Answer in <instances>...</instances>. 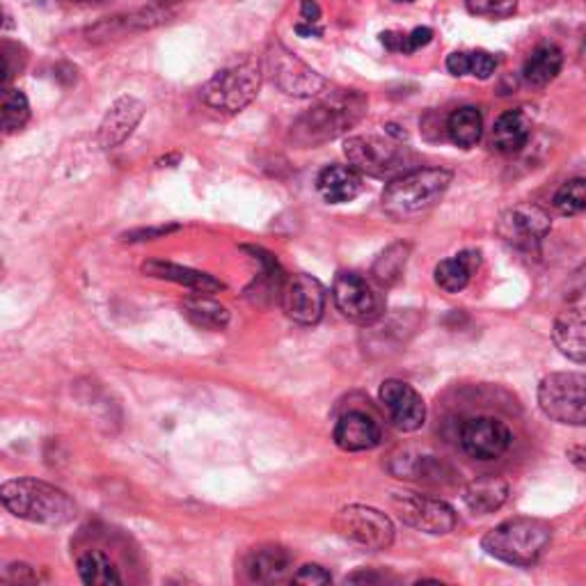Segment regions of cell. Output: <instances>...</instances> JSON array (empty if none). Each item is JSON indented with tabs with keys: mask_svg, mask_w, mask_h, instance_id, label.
I'll list each match as a JSON object with an SVG mask.
<instances>
[{
	"mask_svg": "<svg viewBox=\"0 0 586 586\" xmlns=\"http://www.w3.org/2000/svg\"><path fill=\"white\" fill-rule=\"evenodd\" d=\"M562 67H564L562 49L554 44H541L539 49H534L528 63H524L522 78L532 87H545L560 76Z\"/></svg>",
	"mask_w": 586,
	"mask_h": 586,
	"instance_id": "cell-25",
	"label": "cell"
},
{
	"mask_svg": "<svg viewBox=\"0 0 586 586\" xmlns=\"http://www.w3.org/2000/svg\"><path fill=\"white\" fill-rule=\"evenodd\" d=\"M3 507L19 520L60 528L76 518V504L65 490L40 479H12L0 488Z\"/></svg>",
	"mask_w": 586,
	"mask_h": 586,
	"instance_id": "cell-3",
	"label": "cell"
},
{
	"mask_svg": "<svg viewBox=\"0 0 586 586\" xmlns=\"http://www.w3.org/2000/svg\"><path fill=\"white\" fill-rule=\"evenodd\" d=\"M83 3H99V0H83Z\"/></svg>",
	"mask_w": 586,
	"mask_h": 586,
	"instance_id": "cell-42",
	"label": "cell"
},
{
	"mask_svg": "<svg viewBox=\"0 0 586 586\" xmlns=\"http://www.w3.org/2000/svg\"><path fill=\"white\" fill-rule=\"evenodd\" d=\"M408 255H411V245L408 243L390 245V248L374 264L376 280L381 285H385V287L396 285L401 280V275H404V270H406Z\"/></svg>",
	"mask_w": 586,
	"mask_h": 586,
	"instance_id": "cell-30",
	"label": "cell"
},
{
	"mask_svg": "<svg viewBox=\"0 0 586 586\" xmlns=\"http://www.w3.org/2000/svg\"><path fill=\"white\" fill-rule=\"evenodd\" d=\"M280 302L291 321L300 326H315L326 312V287L312 275H291L283 287Z\"/></svg>",
	"mask_w": 586,
	"mask_h": 586,
	"instance_id": "cell-13",
	"label": "cell"
},
{
	"mask_svg": "<svg viewBox=\"0 0 586 586\" xmlns=\"http://www.w3.org/2000/svg\"><path fill=\"white\" fill-rule=\"evenodd\" d=\"M470 14L483 19H509L518 10V0H466Z\"/></svg>",
	"mask_w": 586,
	"mask_h": 586,
	"instance_id": "cell-34",
	"label": "cell"
},
{
	"mask_svg": "<svg viewBox=\"0 0 586 586\" xmlns=\"http://www.w3.org/2000/svg\"><path fill=\"white\" fill-rule=\"evenodd\" d=\"M78 575L85 584L92 586H110V584H121V575L115 568V564L108 560V554L92 550L78 560Z\"/></svg>",
	"mask_w": 586,
	"mask_h": 586,
	"instance_id": "cell-29",
	"label": "cell"
},
{
	"mask_svg": "<svg viewBox=\"0 0 586 586\" xmlns=\"http://www.w3.org/2000/svg\"><path fill=\"white\" fill-rule=\"evenodd\" d=\"M552 543L550 524L536 518H511L492 528L483 539L481 547L498 562L528 568L534 566Z\"/></svg>",
	"mask_w": 586,
	"mask_h": 586,
	"instance_id": "cell-4",
	"label": "cell"
},
{
	"mask_svg": "<svg viewBox=\"0 0 586 586\" xmlns=\"http://www.w3.org/2000/svg\"><path fill=\"white\" fill-rule=\"evenodd\" d=\"M381 404L385 406L390 422L398 428L404 430V434H413V430H419L426 422V406H424V398L422 394L404 383V381H383L381 390Z\"/></svg>",
	"mask_w": 586,
	"mask_h": 586,
	"instance_id": "cell-15",
	"label": "cell"
},
{
	"mask_svg": "<svg viewBox=\"0 0 586 586\" xmlns=\"http://www.w3.org/2000/svg\"><path fill=\"white\" fill-rule=\"evenodd\" d=\"M332 300L342 317L358 326H372L385 312L381 291L358 273H339L334 277Z\"/></svg>",
	"mask_w": 586,
	"mask_h": 586,
	"instance_id": "cell-8",
	"label": "cell"
},
{
	"mask_svg": "<svg viewBox=\"0 0 586 586\" xmlns=\"http://www.w3.org/2000/svg\"><path fill=\"white\" fill-rule=\"evenodd\" d=\"M552 342L564 358L586 364V305L568 307L554 319Z\"/></svg>",
	"mask_w": 586,
	"mask_h": 586,
	"instance_id": "cell-18",
	"label": "cell"
},
{
	"mask_svg": "<svg viewBox=\"0 0 586 586\" xmlns=\"http://www.w3.org/2000/svg\"><path fill=\"white\" fill-rule=\"evenodd\" d=\"M392 507L408 528L430 536L449 534L456 528V511L436 498L417 496V492H396L392 496Z\"/></svg>",
	"mask_w": 586,
	"mask_h": 586,
	"instance_id": "cell-10",
	"label": "cell"
},
{
	"mask_svg": "<svg viewBox=\"0 0 586 586\" xmlns=\"http://www.w3.org/2000/svg\"><path fill=\"white\" fill-rule=\"evenodd\" d=\"M262 78L264 70L257 60H245V63L232 65L215 74L202 87V99L213 110L236 115L255 102V97L259 95Z\"/></svg>",
	"mask_w": 586,
	"mask_h": 586,
	"instance_id": "cell-6",
	"label": "cell"
},
{
	"mask_svg": "<svg viewBox=\"0 0 586 586\" xmlns=\"http://www.w3.org/2000/svg\"><path fill=\"white\" fill-rule=\"evenodd\" d=\"M181 315L187 317L193 326L202 330H225L230 326V310L219 302L209 298L206 294L191 296L181 302Z\"/></svg>",
	"mask_w": 586,
	"mask_h": 586,
	"instance_id": "cell-26",
	"label": "cell"
},
{
	"mask_svg": "<svg viewBox=\"0 0 586 586\" xmlns=\"http://www.w3.org/2000/svg\"><path fill=\"white\" fill-rule=\"evenodd\" d=\"M317 189L330 204L353 202L362 193V174L353 166H328L317 179Z\"/></svg>",
	"mask_w": 586,
	"mask_h": 586,
	"instance_id": "cell-20",
	"label": "cell"
},
{
	"mask_svg": "<svg viewBox=\"0 0 586 586\" xmlns=\"http://www.w3.org/2000/svg\"><path fill=\"white\" fill-rule=\"evenodd\" d=\"M539 406L545 417L564 426H586V374L557 372L539 385Z\"/></svg>",
	"mask_w": 586,
	"mask_h": 586,
	"instance_id": "cell-7",
	"label": "cell"
},
{
	"mask_svg": "<svg viewBox=\"0 0 586 586\" xmlns=\"http://www.w3.org/2000/svg\"><path fill=\"white\" fill-rule=\"evenodd\" d=\"M268 72L273 83L289 97H317L326 87V78L312 67H307L300 57H296L285 46H275L268 53Z\"/></svg>",
	"mask_w": 586,
	"mask_h": 586,
	"instance_id": "cell-12",
	"label": "cell"
},
{
	"mask_svg": "<svg viewBox=\"0 0 586 586\" xmlns=\"http://www.w3.org/2000/svg\"><path fill=\"white\" fill-rule=\"evenodd\" d=\"M511 430L498 417H472L460 426V447L477 460H496L511 447Z\"/></svg>",
	"mask_w": 586,
	"mask_h": 586,
	"instance_id": "cell-14",
	"label": "cell"
},
{
	"mask_svg": "<svg viewBox=\"0 0 586 586\" xmlns=\"http://www.w3.org/2000/svg\"><path fill=\"white\" fill-rule=\"evenodd\" d=\"M344 153L349 166H353L360 174L374 179H396L406 174L413 166V153L408 147L394 138L381 136H355L344 145Z\"/></svg>",
	"mask_w": 586,
	"mask_h": 586,
	"instance_id": "cell-5",
	"label": "cell"
},
{
	"mask_svg": "<svg viewBox=\"0 0 586 586\" xmlns=\"http://www.w3.org/2000/svg\"><path fill=\"white\" fill-rule=\"evenodd\" d=\"M481 266V253L479 251H462L449 259H443L436 266V285L447 294H458L466 289L472 280V275Z\"/></svg>",
	"mask_w": 586,
	"mask_h": 586,
	"instance_id": "cell-22",
	"label": "cell"
},
{
	"mask_svg": "<svg viewBox=\"0 0 586 586\" xmlns=\"http://www.w3.org/2000/svg\"><path fill=\"white\" fill-rule=\"evenodd\" d=\"M142 273L149 277H157V280H168V283L181 285L187 289H193L195 294H215V291L223 289V283L215 280V277H211L209 273L179 266V264H170V262H161V259L147 262L142 266Z\"/></svg>",
	"mask_w": 586,
	"mask_h": 586,
	"instance_id": "cell-19",
	"label": "cell"
},
{
	"mask_svg": "<svg viewBox=\"0 0 586 586\" xmlns=\"http://www.w3.org/2000/svg\"><path fill=\"white\" fill-rule=\"evenodd\" d=\"M142 115H145L142 102H138L136 97H119L102 119L99 145L104 149H115L119 145H125L140 125Z\"/></svg>",
	"mask_w": 586,
	"mask_h": 586,
	"instance_id": "cell-16",
	"label": "cell"
},
{
	"mask_svg": "<svg viewBox=\"0 0 586 586\" xmlns=\"http://www.w3.org/2000/svg\"><path fill=\"white\" fill-rule=\"evenodd\" d=\"M366 113V97L355 89H339L300 115L289 131L298 147H319L353 129Z\"/></svg>",
	"mask_w": 586,
	"mask_h": 586,
	"instance_id": "cell-2",
	"label": "cell"
},
{
	"mask_svg": "<svg viewBox=\"0 0 586 586\" xmlns=\"http://www.w3.org/2000/svg\"><path fill=\"white\" fill-rule=\"evenodd\" d=\"M396 3H415V0H396Z\"/></svg>",
	"mask_w": 586,
	"mask_h": 586,
	"instance_id": "cell-40",
	"label": "cell"
},
{
	"mask_svg": "<svg viewBox=\"0 0 586 586\" xmlns=\"http://www.w3.org/2000/svg\"><path fill=\"white\" fill-rule=\"evenodd\" d=\"M568 456H571V460L575 462L577 468L586 470V447H573V449L568 451Z\"/></svg>",
	"mask_w": 586,
	"mask_h": 586,
	"instance_id": "cell-39",
	"label": "cell"
},
{
	"mask_svg": "<svg viewBox=\"0 0 586 586\" xmlns=\"http://www.w3.org/2000/svg\"><path fill=\"white\" fill-rule=\"evenodd\" d=\"M530 136L532 121L528 113L507 110L496 119V127H492V147L502 153H518L522 147H528Z\"/></svg>",
	"mask_w": 586,
	"mask_h": 586,
	"instance_id": "cell-23",
	"label": "cell"
},
{
	"mask_svg": "<svg viewBox=\"0 0 586 586\" xmlns=\"http://www.w3.org/2000/svg\"><path fill=\"white\" fill-rule=\"evenodd\" d=\"M509 483L500 477H481L468 483L462 490V502L477 515H488L500 511L509 500Z\"/></svg>",
	"mask_w": 586,
	"mask_h": 586,
	"instance_id": "cell-21",
	"label": "cell"
},
{
	"mask_svg": "<svg viewBox=\"0 0 586 586\" xmlns=\"http://www.w3.org/2000/svg\"><path fill=\"white\" fill-rule=\"evenodd\" d=\"M334 528L347 541L366 550H387L394 543L392 520L374 507H344L334 518Z\"/></svg>",
	"mask_w": 586,
	"mask_h": 586,
	"instance_id": "cell-9",
	"label": "cell"
},
{
	"mask_svg": "<svg viewBox=\"0 0 586 586\" xmlns=\"http://www.w3.org/2000/svg\"><path fill=\"white\" fill-rule=\"evenodd\" d=\"M434 40V30L430 28H415L411 33H394V30H387V33L381 35V44L390 51V53H404V55H413L415 51L424 49Z\"/></svg>",
	"mask_w": 586,
	"mask_h": 586,
	"instance_id": "cell-31",
	"label": "cell"
},
{
	"mask_svg": "<svg viewBox=\"0 0 586 586\" xmlns=\"http://www.w3.org/2000/svg\"><path fill=\"white\" fill-rule=\"evenodd\" d=\"M554 209L562 215H577L586 211V179H571L554 193Z\"/></svg>",
	"mask_w": 586,
	"mask_h": 586,
	"instance_id": "cell-33",
	"label": "cell"
},
{
	"mask_svg": "<svg viewBox=\"0 0 586 586\" xmlns=\"http://www.w3.org/2000/svg\"><path fill=\"white\" fill-rule=\"evenodd\" d=\"M294 584H305V586H321V584H330L332 577L323 566L317 564H307L302 566L294 577Z\"/></svg>",
	"mask_w": 586,
	"mask_h": 586,
	"instance_id": "cell-35",
	"label": "cell"
},
{
	"mask_svg": "<svg viewBox=\"0 0 586 586\" xmlns=\"http://www.w3.org/2000/svg\"><path fill=\"white\" fill-rule=\"evenodd\" d=\"M289 568L291 554L283 545H262L251 554L248 564H245V571H248L253 582H277L287 575Z\"/></svg>",
	"mask_w": 586,
	"mask_h": 586,
	"instance_id": "cell-24",
	"label": "cell"
},
{
	"mask_svg": "<svg viewBox=\"0 0 586 586\" xmlns=\"http://www.w3.org/2000/svg\"><path fill=\"white\" fill-rule=\"evenodd\" d=\"M161 3H179V0H161Z\"/></svg>",
	"mask_w": 586,
	"mask_h": 586,
	"instance_id": "cell-41",
	"label": "cell"
},
{
	"mask_svg": "<svg viewBox=\"0 0 586 586\" xmlns=\"http://www.w3.org/2000/svg\"><path fill=\"white\" fill-rule=\"evenodd\" d=\"M321 21V8L317 0H302L300 6V23H307V25H319Z\"/></svg>",
	"mask_w": 586,
	"mask_h": 586,
	"instance_id": "cell-36",
	"label": "cell"
},
{
	"mask_svg": "<svg viewBox=\"0 0 586 586\" xmlns=\"http://www.w3.org/2000/svg\"><path fill=\"white\" fill-rule=\"evenodd\" d=\"M296 33L300 38H321L323 35V30L319 25H307V23H298L296 25Z\"/></svg>",
	"mask_w": 586,
	"mask_h": 586,
	"instance_id": "cell-38",
	"label": "cell"
},
{
	"mask_svg": "<svg viewBox=\"0 0 586 586\" xmlns=\"http://www.w3.org/2000/svg\"><path fill=\"white\" fill-rule=\"evenodd\" d=\"M334 445L344 451H369L381 445L383 434L381 426L374 417H369L366 413L351 411L347 415L339 417L332 430Z\"/></svg>",
	"mask_w": 586,
	"mask_h": 586,
	"instance_id": "cell-17",
	"label": "cell"
},
{
	"mask_svg": "<svg viewBox=\"0 0 586 586\" xmlns=\"http://www.w3.org/2000/svg\"><path fill=\"white\" fill-rule=\"evenodd\" d=\"M30 119V104L21 89H8L3 97V131L12 136L21 131Z\"/></svg>",
	"mask_w": 586,
	"mask_h": 586,
	"instance_id": "cell-32",
	"label": "cell"
},
{
	"mask_svg": "<svg viewBox=\"0 0 586 586\" xmlns=\"http://www.w3.org/2000/svg\"><path fill=\"white\" fill-rule=\"evenodd\" d=\"M447 134L456 147L470 149L483 136V117L481 110L475 106H462L454 110L447 119Z\"/></svg>",
	"mask_w": 586,
	"mask_h": 586,
	"instance_id": "cell-27",
	"label": "cell"
},
{
	"mask_svg": "<svg viewBox=\"0 0 586 586\" xmlns=\"http://www.w3.org/2000/svg\"><path fill=\"white\" fill-rule=\"evenodd\" d=\"M454 174L443 168L408 170L383 191V211L396 223H413L434 211L451 187Z\"/></svg>",
	"mask_w": 586,
	"mask_h": 586,
	"instance_id": "cell-1",
	"label": "cell"
},
{
	"mask_svg": "<svg viewBox=\"0 0 586 586\" xmlns=\"http://www.w3.org/2000/svg\"><path fill=\"white\" fill-rule=\"evenodd\" d=\"M498 70V60L486 51H456L447 57V72L451 76H475L488 81Z\"/></svg>",
	"mask_w": 586,
	"mask_h": 586,
	"instance_id": "cell-28",
	"label": "cell"
},
{
	"mask_svg": "<svg viewBox=\"0 0 586 586\" xmlns=\"http://www.w3.org/2000/svg\"><path fill=\"white\" fill-rule=\"evenodd\" d=\"M552 221L550 215L536 204H518L502 213L498 223V232L515 251L532 253L550 234Z\"/></svg>",
	"mask_w": 586,
	"mask_h": 586,
	"instance_id": "cell-11",
	"label": "cell"
},
{
	"mask_svg": "<svg viewBox=\"0 0 586 586\" xmlns=\"http://www.w3.org/2000/svg\"><path fill=\"white\" fill-rule=\"evenodd\" d=\"M174 230H177L174 225H172V227H157V230H138V232L127 234L125 241H149V238H153V236H166V234H170V232H174Z\"/></svg>",
	"mask_w": 586,
	"mask_h": 586,
	"instance_id": "cell-37",
	"label": "cell"
}]
</instances>
